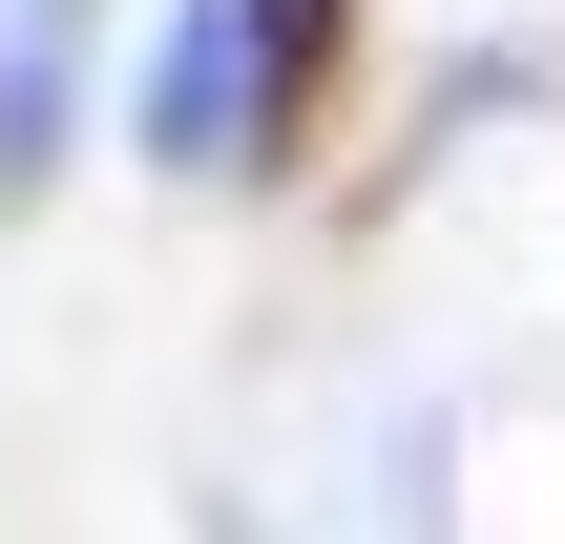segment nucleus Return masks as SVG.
Returning <instances> with one entry per match:
<instances>
[{"mask_svg": "<svg viewBox=\"0 0 565 544\" xmlns=\"http://www.w3.org/2000/svg\"><path fill=\"white\" fill-rule=\"evenodd\" d=\"M126 126H147V168H273V21L252 0H168Z\"/></svg>", "mask_w": 565, "mask_h": 544, "instance_id": "1", "label": "nucleus"}, {"mask_svg": "<svg viewBox=\"0 0 565 544\" xmlns=\"http://www.w3.org/2000/svg\"><path fill=\"white\" fill-rule=\"evenodd\" d=\"M84 126V0H0V189H42Z\"/></svg>", "mask_w": 565, "mask_h": 544, "instance_id": "2", "label": "nucleus"}]
</instances>
